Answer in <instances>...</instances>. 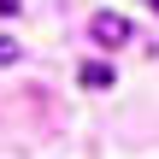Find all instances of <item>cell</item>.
<instances>
[{
	"mask_svg": "<svg viewBox=\"0 0 159 159\" xmlns=\"http://www.w3.org/2000/svg\"><path fill=\"white\" fill-rule=\"evenodd\" d=\"M12 12H24V0H0V18H12Z\"/></svg>",
	"mask_w": 159,
	"mask_h": 159,
	"instance_id": "cell-4",
	"label": "cell"
},
{
	"mask_svg": "<svg viewBox=\"0 0 159 159\" xmlns=\"http://www.w3.org/2000/svg\"><path fill=\"white\" fill-rule=\"evenodd\" d=\"M0 65H18V41L12 35H0Z\"/></svg>",
	"mask_w": 159,
	"mask_h": 159,
	"instance_id": "cell-3",
	"label": "cell"
},
{
	"mask_svg": "<svg viewBox=\"0 0 159 159\" xmlns=\"http://www.w3.org/2000/svg\"><path fill=\"white\" fill-rule=\"evenodd\" d=\"M83 83H89V89H106L112 71H106V65H83Z\"/></svg>",
	"mask_w": 159,
	"mask_h": 159,
	"instance_id": "cell-2",
	"label": "cell"
},
{
	"mask_svg": "<svg viewBox=\"0 0 159 159\" xmlns=\"http://www.w3.org/2000/svg\"><path fill=\"white\" fill-rule=\"evenodd\" d=\"M89 35H94L100 47H124V41H130V18H118V12H94V18H89Z\"/></svg>",
	"mask_w": 159,
	"mask_h": 159,
	"instance_id": "cell-1",
	"label": "cell"
}]
</instances>
